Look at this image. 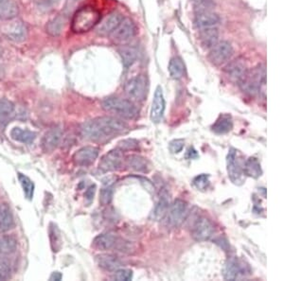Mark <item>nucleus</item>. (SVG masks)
Wrapping results in <instances>:
<instances>
[{"label": "nucleus", "mask_w": 284, "mask_h": 281, "mask_svg": "<svg viewBox=\"0 0 284 281\" xmlns=\"http://www.w3.org/2000/svg\"><path fill=\"white\" fill-rule=\"evenodd\" d=\"M128 131V124L115 117H100L85 122L81 127V134L86 140L103 142Z\"/></svg>", "instance_id": "obj_1"}, {"label": "nucleus", "mask_w": 284, "mask_h": 281, "mask_svg": "<svg viewBox=\"0 0 284 281\" xmlns=\"http://www.w3.org/2000/svg\"><path fill=\"white\" fill-rule=\"evenodd\" d=\"M100 21V13L92 6L80 8L71 21V30L75 33H85L91 30Z\"/></svg>", "instance_id": "obj_2"}, {"label": "nucleus", "mask_w": 284, "mask_h": 281, "mask_svg": "<svg viewBox=\"0 0 284 281\" xmlns=\"http://www.w3.org/2000/svg\"><path fill=\"white\" fill-rule=\"evenodd\" d=\"M107 112L113 113L125 120H134L138 115L137 107L131 100L119 97H108L101 102Z\"/></svg>", "instance_id": "obj_3"}, {"label": "nucleus", "mask_w": 284, "mask_h": 281, "mask_svg": "<svg viewBox=\"0 0 284 281\" xmlns=\"http://www.w3.org/2000/svg\"><path fill=\"white\" fill-rule=\"evenodd\" d=\"M265 68L263 65H258L251 71H247L240 84L241 90L249 97H255L262 89L265 83Z\"/></svg>", "instance_id": "obj_4"}, {"label": "nucleus", "mask_w": 284, "mask_h": 281, "mask_svg": "<svg viewBox=\"0 0 284 281\" xmlns=\"http://www.w3.org/2000/svg\"><path fill=\"white\" fill-rule=\"evenodd\" d=\"M124 89L129 98H133L136 101H142L147 96V79L142 75L132 78L126 83Z\"/></svg>", "instance_id": "obj_5"}, {"label": "nucleus", "mask_w": 284, "mask_h": 281, "mask_svg": "<svg viewBox=\"0 0 284 281\" xmlns=\"http://www.w3.org/2000/svg\"><path fill=\"white\" fill-rule=\"evenodd\" d=\"M227 169L228 177L232 183L240 186L243 183V171L242 167L238 161V151L234 148H230L227 155Z\"/></svg>", "instance_id": "obj_6"}, {"label": "nucleus", "mask_w": 284, "mask_h": 281, "mask_svg": "<svg viewBox=\"0 0 284 281\" xmlns=\"http://www.w3.org/2000/svg\"><path fill=\"white\" fill-rule=\"evenodd\" d=\"M188 214V205L187 203L181 200L176 199L170 204V208L167 212V224L170 227H178L183 224Z\"/></svg>", "instance_id": "obj_7"}, {"label": "nucleus", "mask_w": 284, "mask_h": 281, "mask_svg": "<svg viewBox=\"0 0 284 281\" xmlns=\"http://www.w3.org/2000/svg\"><path fill=\"white\" fill-rule=\"evenodd\" d=\"M233 55V48L227 41L218 42L210 49L208 59L215 65H222L227 63Z\"/></svg>", "instance_id": "obj_8"}, {"label": "nucleus", "mask_w": 284, "mask_h": 281, "mask_svg": "<svg viewBox=\"0 0 284 281\" xmlns=\"http://www.w3.org/2000/svg\"><path fill=\"white\" fill-rule=\"evenodd\" d=\"M136 32L135 23L130 18H123L119 27L114 30L110 34L114 42L117 44H123V43L130 41Z\"/></svg>", "instance_id": "obj_9"}, {"label": "nucleus", "mask_w": 284, "mask_h": 281, "mask_svg": "<svg viewBox=\"0 0 284 281\" xmlns=\"http://www.w3.org/2000/svg\"><path fill=\"white\" fill-rule=\"evenodd\" d=\"M214 225L206 217H199L192 225V236L197 241H206L212 237Z\"/></svg>", "instance_id": "obj_10"}, {"label": "nucleus", "mask_w": 284, "mask_h": 281, "mask_svg": "<svg viewBox=\"0 0 284 281\" xmlns=\"http://www.w3.org/2000/svg\"><path fill=\"white\" fill-rule=\"evenodd\" d=\"M123 163V155L119 149L112 150L103 155L99 164V170L102 172H110L121 169Z\"/></svg>", "instance_id": "obj_11"}, {"label": "nucleus", "mask_w": 284, "mask_h": 281, "mask_svg": "<svg viewBox=\"0 0 284 281\" xmlns=\"http://www.w3.org/2000/svg\"><path fill=\"white\" fill-rule=\"evenodd\" d=\"M247 269V265L243 261L237 258H231L227 260L224 267V277L227 280L239 279L246 275Z\"/></svg>", "instance_id": "obj_12"}, {"label": "nucleus", "mask_w": 284, "mask_h": 281, "mask_svg": "<svg viewBox=\"0 0 284 281\" xmlns=\"http://www.w3.org/2000/svg\"><path fill=\"white\" fill-rule=\"evenodd\" d=\"M224 71L229 81L237 85H240L247 72V67L244 61L241 60V58H238L227 63Z\"/></svg>", "instance_id": "obj_13"}, {"label": "nucleus", "mask_w": 284, "mask_h": 281, "mask_svg": "<svg viewBox=\"0 0 284 281\" xmlns=\"http://www.w3.org/2000/svg\"><path fill=\"white\" fill-rule=\"evenodd\" d=\"M165 107H166V102L164 98L163 90L161 86L158 85L155 91L152 107H151V114H150L151 120L154 123H159L161 121L165 112Z\"/></svg>", "instance_id": "obj_14"}, {"label": "nucleus", "mask_w": 284, "mask_h": 281, "mask_svg": "<svg viewBox=\"0 0 284 281\" xmlns=\"http://www.w3.org/2000/svg\"><path fill=\"white\" fill-rule=\"evenodd\" d=\"M3 32L9 40L14 43H21L25 41L28 34L27 27L23 24V22L19 20L9 23L5 26Z\"/></svg>", "instance_id": "obj_15"}, {"label": "nucleus", "mask_w": 284, "mask_h": 281, "mask_svg": "<svg viewBox=\"0 0 284 281\" xmlns=\"http://www.w3.org/2000/svg\"><path fill=\"white\" fill-rule=\"evenodd\" d=\"M99 156V149L92 146H86L78 150L73 155V161L81 167H87L93 164Z\"/></svg>", "instance_id": "obj_16"}, {"label": "nucleus", "mask_w": 284, "mask_h": 281, "mask_svg": "<svg viewBox=\"0 0 284 281\" xmlns=\"http://www.w3.org/2000/svg\"><path fill=\"white\" fill-rule=\"evenodd\" d=\"M122 19L123 17L120 13L114 12L112 14L107 15L102 21L99 23L97 32L101 36H110L114 30L119 27Z\"/></svg>", "instance_id": "obj_17"}, {"label": "nucleus", "mask_w": 284, "mask_h": 281, "mask_svg": "<svg viewBox=\"0 0 284 281\" xmlns=\"http://www.w3.org/2000/svg\"><path fill=\"white\" fill-rule=\"evenodd\" d=\"M63 136V131L59 127H54L49 130L43 136L41 146L45 152H52L60 144Z\"/></svg>", "instance_id": "obj_18"}, {"label": "nucleus", "mask_w": 284, "mask_h": 281, "mask_svg": "<svg viewBox=\"0 0 284 281\" xmlns=\"http://www.w3.org/2000/svg\"><path fill=\"white\" fill-rule=\"evenodd\" d=\"M219 23H220L219 15L212 13L211 11L196 13L194 18L195 27L201 30L205 28H215Z\"/></svg>", "instance_id": "obj_19"}, {"label": "nucleus", "mask_w": 284, "mask_h": 281, "mask_svg": "<svg viewBox=\"0 0 284 281\" xmlns=\"http://www.w3.org/2000/svg\"><path fill=\"white\" fill-rule=\"evenodd\" d=\"M119 239L111 233H103L98 235L93 240V246L100 251H108L118 245Z\"/></svg>", "instance_id": "obj_20"}, {"label": "nucleus", "mask_w": 284, "mask_h": 281, "mask_svg": "<svg viewBox=\"0 0 284 281\" xmlns=\"http://www.w3.org/2000/svg\"><path fill=\"white\" fill-rule=\"evenodd\" d=\"M170 205L169 192L167 190H163V191L160 193V196L158 198V201H157L156 206H155L153 213H152L153 219L156 220V221L163 220L167 215V212L170 208Z\"/></svg>", "instance_id": "obj_21"}, {"label": "nucleus", "mask_w": 284, "mask_h": 281, "mask_svg": "<svg viewBox=\"0 0 284 281\" xmlns=\"http://www.w3.org/2000/svg\"><path fill=\"white\" fill-rule=\"evenodd\" d=\"M96 262L100 269L106 272H115L122 266V261L118 257L109 254L97 256Z\"/></svg>", "instance_id": "obj_22"}, {"label": "nucleus", "mask_w": 284, "mask_h": 281, "mask_svg": "<svg viewBox=\"0 0 284 281\" xmlns=\"http://www.w3.org/2000/svg\"><path fill=\"white\" fill-rule=\"evenodd\" d=\"M128 168L136 172L146 173L150 170V163L145 157L140 155H129L126 159Z\"/></svg>", "instance_id": "obj_23"}, {"label": "nucleus", "mask_w": 284, "mask_h": 281, "mask_svg": "<svg viewBox=\"0 0 284 281\" xmlns=\"http://www.w3.org/2000/svg\"><path fill=\"white\" fill-rule=\"evenodd\" d=\"M219 31L216 28H205L200 33V44L204 49H210L218 43Z\"/></svg>", "instance_id": "obj_24"}, {"label": "nucleus", "mask_w": 284, "mask_h": 281, "mask_svg": "<svg viewBox=\"0 0 284 281\" xmlns=\"http://www.w3.org/2000/svg\"><path fill=\"white\" fill-rule=\"evenodd\" d=\"M242 171L244 175L254 179H258L263 174L261 163L256 157H249L248 159L245 160L242 166Z\"/></svg>", "instance_id": "obj_25"}, {"label": "nucleus", "mask_w": 284, "mask_h": 281, "mask_svg": "<svg viewBox=\"0 0 284 281\" xmlns=\"http://www.w3.org/2000/svg\"><path fill=\"white\" fill-rule=\"evenodd\" d=\"M233 128V120L231 116L223 114L212 125V131L217 134H227Z\"/></svg>", "instance_id": "obj_26"}, {"label": "nucleus", "mask_w": 284, "mask_h": 281, "mask_svg": "<svg viewBox=\"0 0 284 281\" xmlns=\"http://www.w3.org/2000/svg\"><path fill=\"white\" fill-rule=\"evenodd\" d=\"M13 213L6 204H0V232H5L14 227Z\"/></svg>", "instance_id": "obj_27"}, {"label": "nucleus", "mask_w": 284, "mask_h": 281, "mask_svg": "<svg viewBox=\"0 0 284 281\" xmlns=\"http://www.w3.org/2000/svg\"><path fill=\"white\" fill-rule=\"evenodd\" d=\"M18 14V8L14 0H0V18L12 20Z\"/></svg>", "instance_id": "obj_28"}, {"label": "nucleus", "mask_w": 284, "mask_h": 281, "mask_svg": "<svg viewBox=\"0 0 284 281\" xmlns=\"http://www.w3.org/2000/svg\"><path fill=\"white\" fill-rule=\"evenodd\" d=\"M11 137L15 141L30 144L36 140V133L28 130H24L19 127H15L11 131Z\"/></svg>", "instance_id": "obj_29"}, {"label": "nucleus", "mask_w": 284, "mask_h": 281, "mask_svg": "<svg viewBox=\"0 0 284 281\" xmlns=\"http://www.w3.org/2000/svg\"><path fill=\"white\" fill-rule=\"evenodd\" d=\"M168 71L170 78L174 80H180L185 74V63L183 60L180 57L171 58L168 66Z\"/></svg>", "instance_id": "obj_30"}, {"label": "nucleus", "mask_w": 284, "mask_h": 281, "mask_svg": "<svg viewBox=\"0 0 284 281\" xmlns=\"http://www.w3.org/2000/svg\"><path fill=\"white\" fill-rule=\"evenodd\" d=\"M17 241L12 236H0V256H7L14 253Z\"/></svg>", "instance_id": "obj_31"}, {"label": "nucleus", "mask_w": 284, "mask_h": 281, "mask_svg": "<svg viewBox=\"0 0 284 281\" xmlns=\"http://www.w3.org/2000/svg\"><path fill=\"white\" fill-rule=\"evenodd\" d=\"M14 115V106L6 98L0 99V124L6 123Z\"/></svg>", "instance_id": "obj_32"}, {"label": "nucleus", "mask_w": 284, "mask_h": 281, "mask_svg": "<svg viewBox=\"0 0 284 281\" xmlns=\"http://www.w3.org/2000/svg\"><path fill=\"white\" fill-rule=\"evenodd\" d=\"M120 55L122 60V63L125 68H129L130 66L133 65L136 60V50L132 47H122L120 49Z\"/></svg>", "instance_id": "obj_33"}, {"label": "nucleus", "mask_w": 284, "mask_h": 281, "mask_svg": "<svg viewBox=\"0 0 284 281\" xmlns=\"http://www.w3.org/2000/svg\"><path fill=\"white\" fill-rule=\"evenodd\" d=\"M64 17L62 16H57L54 19H52L51 21L48 23L47 27H46V29H47V32L50 34V36H59L63 29H64Z\"/></svg>", "instance_id": "obj_34"}, {"label": "nucleus", "mask_w": 284, "mask_h": 281, "mask_svg": "<svg viewBox=\"0 0 284 281\" xmlns=\"http://www.w3.org/2000/svg\"><path fill=\"white\" fill-rule=\"evenodd\" d=\"M17 178H18L19 183L21 185L25 196L28 200H31L34 194V184L28 178V176L20 173V172L17 174Z\"/></svg>", "instance_id": "obj_35"}, {"label": "nucleus", "mask_w": 284, "mask_h": 281, "mask_svg": "<svg viewBox=\"0 0 284 281\" xmlns=\"http://www.w3.org/2000/svg\"><path fill=\"white\" fill-rule=\"evenodd\" d=\"M192 3L196 13L211 11L215 6L213 0H192Z\"/></svg>", "instance_id": "obj_36"}, {"label": "nucleus", "mask_w": 284, "mask_h": 281, "mask_svg": "<svg viewBox=\"0 0 284 281\" xmlns=\"http://www.w3.org/2000/svg\"><path fill=\"white\" fill-rule=\"evenodd\" d=\"M193 186L197 189L198 190H206L208 186H209V175L208 174H206V173H203V174H200V175L196 176L193 181Z\"/></svg>", "instance_id": "obj_37"}, {"label": "nucleus", "mask_w": 284, "mask_h": 281, "mask_svg": "<svg viewBox=\"0 0 284 281\" xmlns=\"http://www.w3.org/2000/svg\"><path fill=\"white\" fill-rule=\"evenodd\" d=\"M12 268L6 259L0 256V280H6L11 277Z\"/></svg>", "instance_id": "obj_38"}, {"label": "nucleus", "mask_w": 284, "mask_h": 281, "mask_svg": "<svg viewBox=\"0 0 284 281\" xmlns=\"http://www.w3.org/2000/svg\"><path fill=\"white\" fill-rule=\"evenodd\" d=\"M133 272L128 269H118L114 272L113 279L118 281L132 280Z\"/></svg>", "instance_id": "obj_39"}, {"label": "nucleus", "mask_w": 284, "mask_h": 281, "mask_svg": "<svg viewBox=\"0 0 284 281\" xmlns=\"http://www.w3.org/2000/svg\"><path fill=\"white\" fill-rule=\"evenodd\" d=\"M113 198V190L110 187H106L100 190L99 192V203L101 205L110 204Z\"/></svg>", "instance_id": "obj_40"}, {"label": "nucleus", "mask_w": 284, "mask_h": 281, "mask_svg": "<svg viewBox=\"0 0 284 281\" xmlns=\"http://www.w3.org/2000/svg\"><path fill=\"white\" fill-rule=\"evenodd\" d=\"M137 147H138V141H136L135 139H125L119 143L118 149L121 150V152H124V151L135 150Z\"/></svg>", "instance_id": "obj_41"}, {"label": "nucleus", "mask_w": 284, "mask_h": 281, "mask_svg": "<svg viewBox=\"0 0 284 281\" xmlns=\"http://www.w3.org/2000/svg\"><path fill=\"white\" fill-rule=\"evenodd\" d=\"M184 145L185 141L183 139H174L170 141L169 149L172 154H179L180 152H182Z\"/></svg>", "instance_id": "obj_42"}, {"label": "nucleus", "mask_w": 284, "mask_h": 281, "mask_svg": "<svg viewBox=\"0 0 284 281\" xmlns=\"http://www.w3.org/2000/svg\"><path fill=\"white\" fill-rule=\"evenodd\" d=\"M95 192H96V185L90 186V187L87 189V190L85 191V198H86L88 201H92L94 195H95Z\"/></svg>", "instance_id": "obj_43"}, {"label": "nucleus", "mask_w": 284, "mask_h": 281, "mask_svg": "<svg viewBox=\"0 0 284 281\" xmlns=\"http://www.w3.org/2000/svg\"><path fill=\"white\" fill-rule=\"evenodd\" d=\"M187 158L189 159H195L198 157V154H197V151L194 150L193 148H190L188 150V153H187V155H186Z\"/></svg>", "instance_id": "obj_44"}, {"label": "nucleus", "mask_w": 284, "mask_h": 281, "mask_svg": "<svg viewBox=\"0 0 284 281\" xmlns=\"http://www.w3.org/2000/svg\"><path fill=\"white\" fill-rule=\"evenodd\" d=\"M50 280H61L62 279V274L59 272H54L50 275Z\"/></svg>", "instance_id": "obj_45"}]
</instances>
